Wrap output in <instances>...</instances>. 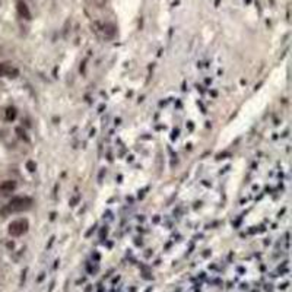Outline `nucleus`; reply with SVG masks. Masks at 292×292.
<instances>
[{
	"label": "nucleus",
	"instance_id": "1",
	"mask_svg": "<svg viewBox=\"0 0 292 292\" xmlns=\"http://www.w3.org/2000/svg\"><path fill=\"white\" fill-rule=\"evenodd\" d=\"M31 206H32V199L31 197L19 196V197H13L9 201L7 210L9 212H22V210H28Z\"/></svg>",
	"mask_w": 292,
	"mask_h": 292
},
{
	"label": "nucleus",
	"instance_id": "2",
	"mask_svg": "<svg viewBox=\"0 0 292 292\" xmlns=\"http://www.w3.org/2000/svg\"><path fill=\"white\" fill-rule=\"evenodd\" d=\"M28 231V221L27 219H18L10 222L9 225V234L12 237H20Z\"/></svg>",
	"mask_w": 292,
	"mask_h": 292
},
{
	"label": "nucleus",
	"instance_id": "3",
	"mask_svg": "<svg viewBox=\"0 0 292 292\" xmlns=\"http://www.w3.org/2000/svg\"><path fill=\"white\" fill-rule=\"evenodd\" d=\"M18 75H19V70L12 64H9V63L0 64V76L2 78H16Z\"/></svg>",
	"mask_w": 292,
	"mask_h": 292
},
{
	"label": "nucleus",
	"instance_id": "4",
	"mask_svg": "<svg viewBox=\"0 0 292 292\" xmlns=\"http://www.w3.org/2000/svg\"><path fill=\"white\" fill-rule=\"evenodd\" d=\"M16 9H18V13L22 16V18H25V19H31V12L28 9V6L22 2V0H19V2L16 3Z\"/></svg>",
	"mask_w": 292,
	"mask_h": 292
},
{
	"label": "nucleus",
	"instance_id": "5",
	"mask_svg": "<svg viewBox=\"0 0 292 292\" xmlns=\"http://www.w3.org/2000/svg\"><path fill=\"white\" fill-rule=\"evenodd\" d=\"M16 189V183L12 181V180H7V181H3L0 184V193L2 194H7L10 191H13Z\"/></svg>",
	"mask_w": 292,
	"mask_h": 292
},
{
	"label": "nucleus",
	"instance_id": "6",
	"mask_svg": "<svg viewBox=\"0 0 292 292\" xmlns=\"http://www.w3.org/2000/svg\"><path fill=\"white\" fill-rule=\"evenodd\" d=\"M15 117H16V110H15L13 107H9V108L6 110V120H7V121H13Z\"/></svg>",
	"mask_w": 292,
	"mask_h": 292
},
{
	"label": "nucleus",
	"instance_id": "7",
	"mask_svg": "<svg viewBox=\"0 0 292 292\" xmlns=\"http://www.w3.org/2000/svg\"><path fill=\"white\" fill-rule=\"evenodd\" d=\"M105 31L108 32L110 37H111V35H114V27H113V25H107V27H105Z\"/></svg>",
	"mask_w": 292,
	"mask_h": 292
},
{
	"label": "nucleus",
	"instance_id": "8",
	"mask_svg": "<svg viewBox=\"0 0 292 292\" xmlns=\"http://www.w3.org/2000/svg\"><path fill=\"white\" fill-rule=\"evenodd\" d=\"M27 168L29 169V171H35V168H37V165H35V162H32V161H29L28 164H27Z\"/></svg>",
	"mask_w": 292,
	"mask_h": 292
},
{
	"label": "nucleus",
	"instance_id": "9",
	"mask_svg": "<svg viewBox=\"0 0 292 292\" xmlns=\"http://www.w3.org/2000/svg\"><path fill=\"white\" fill-rule=\"evenodd\" d=\"M16 131L19 133V136H20L22 139H27V136H25V131H22V129H19V127H18V129H16Z\"/></svg>",
	"mask_w": 292,
	"mask_h": 292
}]
</instances>
